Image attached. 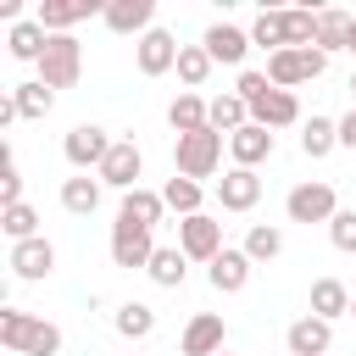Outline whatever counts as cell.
<instances>
[{"mask_svg":"<svg viewBox=\"0 0 356 356\" xmlns=\"http://www.w3.org/2000/svg\"><path fill=\"white\" fill-rule=\"evenodd\" d=\"M78 78H83V44H78L72 33H50V44H44V56H39V83L72 89Z\"/></svg>","mask_w":356,"mask_h":356,"instance_id":"3","label":"cell"},{"mask_svg":"<svg viewBox=\"0 0 356 356\" xmlns=\"http://www.w3.org/2000/svg\"><path fill=\"white\" fill-rule=\"evenodd\" d=\"M328 239H334V250H356V211H339L328 222Z\"/></svg>","mask_w":356,"mask_h":356,"instance_id":"38","label":"cell"},{"mask_svg":"<svg viewBox=\"0 0 356 356\" xmlns=\"http://www.w3.org/2000/svg\"><path fill=\"white\" fill-rule=\"evenodd\" d=\"M284 345H289V356H328V345H334V323H323V317L306 312V317L289 323Z\"/></svg>","mask_w":356,"mask_h":356,"instance_id":"14","label":"cell"},{"mask_svg":"<svg viewBox=\"0 0 356 356\" xmlns=\"http://www.w3.org/2000/svg\"><path fill=\"white\" fill-rule=\"evenodd\" d=\"M106 28L111 33H150V17H156V0H106Z\"/></svg>","mask_w":356,"mask_h":356,"instance_id":"17","label":"cell"},{"mask_svg":"<svg viewBox=\"0 0 356 356\" xmlns=\"http://www.w3.org/2000/svg\"><path fill=\"white\" fill-rule=\"evenodd\" d=\"M217 356H234V350H217Z\"/></svg>","mask_w":356,"mask_h":356,"instance_id":"45","label":"cell"},{"mask_svg":"<svg viewBox=\"0 0 356 356\" xmlns=\"http://www.w3.org/2000/svg\"><path fill=\"white\" fill-rule=\"evenodd\" d=\"M211 67H217V61L206 56V44H184V50H178V67H172V72L184 78V89H200V83L211 78Z\"/></svg>","mask_w":356,"mask_h":356,"instance_id":"31","label":"cell"},{"mask_svg":"<svg viewBox=\"0 0 356 356\" xmlns=\"http://www.w3.org/2000/svg\"><path fill=\"white\" fill-rule=\"evenodd\" d=\"M200 44H206V56H211V61H222V67H239V61L250 56V33H245V28H234V22H211Z\"/></svg>","mask_w":356,"mask_h":356,"instance_id":"15","label":"cell"},{"mask_svg":"<svg viewBox=\"0 0 356 356\" xmlns=\"http://www.w3.org/2000/svg\"><path fill=\"white\" fill-rule=\"evenodd\" d=\"M206 117H211V100H200L195 89H178V100L167 106V122H172V134H195V128H211Z\"/></svg>","mask_w":356,"mask_h":356,"instance_id":"21","label":"cell"},{"mask_svg":"<svg viewBox=\"0 0 356 356\" xmlns=\"http://www.w3.org/2000/svg\"><path fill=\"white\" fill-rule=\"evenodd\" d=\"M161 200H167V211H178V217H200V184L195 178H167V189H161Z\"/></svg>","mask_w":356,"mask_h":356,"instance_id":"33","label":"cell"},{"mask_svg":"<svg viewBox=\"0 0 356 356\" xmlns=\"http://www.w3.org/2000/svg\"><path fill=\"white\" fill-rule=\"evenodd\" d=\"M350 50H356V22H350Z\"/></svg>","mask_w":356,"mask_h":356,"instance_id":"42","label":"cell"},{"mask_svg":"<svg viewBox=\"0 0 356 356\" xmlns=\"http://www.w3.org/2000/svg\"><path fill=\"white\" fill-rule=\"evenodd\" d=\"M184 261H189V256H184L178 245H156V256H150V267H145V273H150L161 289H178V284H184V273H189Z\"/></svg>","mask_w":356,"mask_h":356,"instance_id":"27","label":"cell"},{"mask_svg":"<svg viewBox=\"0 0 356 356\" xmlns=\"http://www.w3.org/2000/svg\"><path fill=\"white\" fill-rule=\"evenodd\" d=\"M350 317H356V295H350Z\"/></svg>","mask_w":356,"mask_h":356,"instance_id":"43","label":"cell"},{"mask_svg":"<svg viewBox=\"0 0 356 356\" xmlns=\"http://www.w3.org/2000/svg\"><path fill=\"white\" fill-rule=\"evenodd\" d=\"M345 312H350V289H345L339 278H317V284H312V317L334 323V317H345Z\"/></svg>","mask_w":356,"mask_h":356,"instance_id":"23","label":"cell"},{"mask_svg":"<svg viewBox=\"0 0 356 356\" xmlns=\"http://www.w3.org/2000/svg\"><path fill=\"white\" fill-rule=\"evenodd\" d=\"M111 323H117V334H122V339H150V334H156V312H150L145 300H122Z\"/></svg>","mask_w":356,"mask_h":356,"instance_id":"28","label":"cell"},{"mask_svg":"<svg viewBox=\"0 0 356 356\" xmlns=\"http://www.w3.org/2000/svg\"><path fill=\"white\" fill-rule=\"evenodd\" d=\"M323 67H328V56H323L317 44H312V50H278V56H267V83L295 95V83L323 78Z\"/></svg>","mask_w":356,"mask_h":356,"instance_id":"4","label":"cell"},{"mask_svg":"<svg viewBox=\"0 0 356 356\" xmlns=\"http://www.w3.org/2000/svg\"><path fill=\"white\" fill-rule=\"evenodd\" d=\"M261 200V178L250 172V167H228L222 178H217V206L222 211H250Z\"/></svg>","mask_w":356,"mask_h":356,"instance_id":"12","label":"cell"},{"mask_svg":"<svg viewBox=\"0 0 356 356\" xmlns=\"http://www.w3.org/2000/svg\"><path fill=\"white\" fill-rule=\"evenodd\" d=\"M11 122H17V100L6 95V100H0V128H11Z\"/></svg>","mask_w":356,"mask_h":356,"instance_id":"41","label":"cell"},{"mask_svg":"<svg viewBox=\"0 0 356 356\" xmlns=\"http://www.w3.org/2000/svg\"><path fill=\"white\" fill-rule=\"evenodd\" d=\"M267 89H273V83H267V72H239V83H234V95H239L245 106H256Z\"/></svg>","mask_w":356,"mask_h":356,"instance_id":"39","label":"cell"},{"mask_svg":"<svg viewBox=\"0 0 356 356\" xmlns=\"http://www.w3.org/2000/svg\"><path fill=\"white\" fill-rule=\"evenodd\" d=\"M150 256H156V228H139V222H111V261L117 267H150Z\"/></svg>","mask_w":356,"mask_h":356,"instance_id":"7","label":"cell"},{"mask_svg":"<svg viewBox=\"0 0 356 356\" xmlns=\"http://www.w3.org/2000/svg\"><path fill=\"white\" fill-rule=\"evenodd\" d=\"M178 250H184L189 261H206V267H211V261L228 250V245H222V222L206 217V211H200V217H184V222H178Z\"/></svg>","mask_w":356,"mask_h":356,"instance_id":"5","label":"cell"},{"mask_svg":"<svg viewBox=\"0 0 356 356\" xmlns=\"http://www.w3.org/2000/svg\"><path fill=\"white\" fill-rule=\"evenodd\" d=\"M339 145H345V150H356V106L339 117Z\"/></svg>","mask_w":356,"mask_h":356,"instance_id":"40","label":"cell"},{"mask_svg":"<svg viewBox=\"0 0 356 356\" xmlns=\"http://www.w3.org/2000/svg\"><path fill=\"white\" fill-rule=\"evenodd\" d=\"M239 250H245L250 261H273V256L284 250V234H278L273 222H256V228L245 234V245H239Z\"/></svg>","mask_w":356,"mask_h":356,"instance_id":"35","label":"cell"},{"mask_svg":"<svg viewBox=\"0 0 356 356\" xmlns=\"http://www.w3.org/2000/svg\"><path fill=\"white\" fill-rule=\"evenodd\" d=\"M206 122H211V128H217V134L228 139V134H239V128L250 122V106H245L239 95H217V100H211V117H206Z\"/></svg>","mask_w":356,"mask_h":356,"instance_id":"30","label":"cell"},{"mask_svg":"<svg viewBox=\"0 0 356 356\" xmlns=\"http://www.w3.org/2000/svg\"><path fill=\"white\" fill-rule=\"evenodd\" d=\"M250 122H261V128H289V122H300V100H295L289 89H267V95L250 106Z\"/></svg>","mask_w":356,"mask_h":356,"instance_id":"20","label":"cell"},{"mask_svg":"<svg viewBox=\"0 0 356 356\" xmlns=\"http://www.w3.org/2000/svg\"><path fill=\"white\" fill-rule=\"evenodd\" d=\"M289 222H334L339 217V200H334V184H295L289 200H284Z\"/></svg>","mask_w":356,"mask_h":356,"instance_id":"6","label":"cell"},{"mask_svg":"<svg viewBox=\"0 0 356 356\" xmlns=\"http://www.w3.org/2000/svg\"><path fill=\"white\" fill-rule=\"evenodd\" d=\"M0 228L11 234V245H22V239H39V211L22 200V206H6L0 211Z\"/></svg>","mask_w":356,"mask_h":356,"instance_id":"34","label":"cell"},{"mask_svg":"<svg viewBox=\"0 0 356 356\" xmlns=\"http://www.w3.org/2000/svg\"><path fill=\"white\" fill-rule=\"evenodd\" d=\"M44 44H50V33H44L39 22H11V33H6V50H11L17 61H39Z\"/></svg>","mask_w":356,"mask_h":356,"instance_id":"25","label":"cell"},{"mask_svg":"<svg viewBox=\"0 0 356 356\" xmlns=\"http://www.w3.org/2000/svg\"><path fill=\"white\" fill-rule=\"evenodd\" d=\"M350 22H356V17H345V11H317V50H323V56L350 50Z\"/></svg>","mask_w":356,"mask_h":356,"instance_id":"24","label":"cell"},{"mask_svg":"<svg viewBox=\"0 0 356 356\" xmlns=\"http://www.w3.org/2000/svg\"><path fill=\"white\" fill-rule=\"evenodd\" d=\"M95 11H106V6H100V0H39L33 22H39L44 33H72V22H83V17H95Z\"/></svg>","mask_w":356,"mask_h":356,"instance_id":"11","label":"cell"},{"mask_svg":"<svg viewBox=\"0 0 356 356\" xmlns=\"http://www.w3.org/2000/svg\"><path fill=\"white\" fill-rule=\"evenodd\" d=\"M250 267H256V261H250L245 250H234V245H228V250L206 267V278H211V289H217V295H239V289L250 284Z\"/></svg>","mask_w":356,"mask_h":356,"instance_id":"18","label":"cell"},{"mask_svg":"<svg viewBox=\"0 0 356 356\" xmlns=\"http://www.w3.org/2000/svg\"><path fill=\"white\" fill-rule=\"evenodd\" d=\"M250 44H273V56L289 50V44H284V17H278V11H261V17L250 22Z\"/></svg>","mask_w":356,"mask_h":356,"instance_id":"36","label":"cell"},{"mask_svg":"<svg viewBox=\"0 0 356 356\" xmlns=\"http://www.w3.org/2000/svg\"><path fill=\"white\" fill-rule=\"evenodd\" d=\"M111 145H117V139H111L106 128H95V122H78V128L61 139V156H67L78 172H83V167H95V172H100V161L111 156Z\"/></svg>","mask_w":356,"mask_h":356,"instance_id":"8","label":"cell"},{"mask_svg":"<svg viewBox=\"0 0 356 356\" xmlns=\"http://www.w3.org/2000/svg\"><path fill=\"white\" fill-rule=\"evenodd\" d=\"M178 350H184V356H217V350H222V317H217V312H195Z\"/></svg>","mask_w":356,"mask_h":356,"instance_id":"19","label":"cell"},{"mask_svg":"<svg viewBox=\"0 0 356 356\" xmlns=\"http://www.w3.org/2000/svg\"><path fill=\"white\" fill-rule=\"evenodd\" d=\"M172 167H178V178H211L217 167H222V134L217 128H195V134H178L172 139Z\"/></svg>","mask_w":356,"mask_h":356,"instance_id":"2","label":"cell"},{"mask_svg":"<svg viewBox=\"0 0 356 356\" xmlns=\"http://www.w3.org/2000/svg\"><path fill=\"white\" fill-rule=\"evenodd\" d=\"M6 206H22V172H17V156L0 150V211Z\"/></svg>","mask_w":356,"mask_h":356,"instance_id":"37","label":"cell"},{"mask_svg":"<svg viewBox=\"0 0 356 356\" xmlns=\"http://www.w3.org/2000/svg\"><path fill=\"white\" fill-rule=\"evenodd\" d=\"M117 217H122V222H139V228H156V222L167 217V200H161L156 189H128L122 206H117Z\"/></svg>","mask_w":356,"mask_h":356,"instance_id":"22","label":"cell"},{"mask_svg":"<svg viewBox=\"0 0 356 356\" xmlns=\"http://www.w3.org/2000/svg\"><path fill=\"white\" fill-rule=\"evenodd\" d=\"M61 206H67L72 217H89V211L100 206V178H89V172L67 178V184H61Z\"/></svg>","mask_w":356,"mask_h":356,"instance_id":"26","label":"cell"},{"mask_svg":"<svg viewBox=\"0 0 356 356\" xmlns=\"http://www.w3.org/2000/svg\"><path fill=\"white\" fill-rule=\"evenodd\" d=\"M228 156H234V167H261L267 156H273V128H261V122H245L239 134H228Z\"/></svg>","mask_w":356,"mask_h":356,"instance_id":"16","label":"cell"},{"mask_svg":"<svg viewBox=\"0 0 356 356\" xmlns=\"http://www.w3.org/2000/svg\"><path fill=\"white\" fill-rule=\"evenodd\" d=\"M350 95H356V72H350Z\"/></svg>","mask_w":356,"mask_h":356,"instance_id":"44","label":"cell"},{"mask_svg":"<svg viewBox=\"0 0 356 356\" xmlns=\"http://www.w3.org/2000/svg\"><path fill=\"white\" fill-rule=\"evenodd\" d=\"M334 145H339V122H334V117H312L306 134H300V150H306L312 161H323Z\"/></svg>","mask_w":356,"mask_h":356,"instance_id":"32","label":"cell"},{"mask_svg":"<svg viewBox=\"0 0 356 356\" xmlns=\"http://www.w3.org/2000/svg\"><path fill=\"white\" fill-rule=\"evenodd\" d=\"M178 50H184V44H178L167 28H150L145 39H134V61H139V72H145V78L172 72V67H178Z\"/></svg>","mask_w":356,"mask_h":356,"instance_id":"9","label":"cell"},{"mask_svg":"<svg viewBox=\"0 0 356 356\" xmlns=\"http://www.w3.org/2000/svg\"><path fill=\"white\" fill-rule=\"evenodd\" d=\"M0 345L17 356H56L61 350V328L44 317H28L17 306H0Z\"/></svg>","mask_w":356,"mask_h":356,"instance_id":"1","label":"cell"},{"mask_svg":"<svg viewBox=\"0 0 356 356\" xmlns=\"http://www.w3.org/2000/svg\"><path fill=\"white\" fill-rule=\"evenodd\" d=\"M11 100H17V117H28V122H39V117H44L50 106H56V89L33 78V83H17V89H11Z\"/></svg>","mask_w":356,"mask_h":356,"instance_id":"29","label":"cell"},{"mask_svg":"<svg viewBox=\"0 0 356 356\" xmlns=\"http://www.w3.org/2000/svg\"><path fill=\"white\" fill-rule=\"evenodd\" d=\"M11 273L17 278H28V284H39V278H50L56 273V245L39 234V239H22V245H11Z\"/></svg>","mask_w":356,"mask_h":356,"instance_id":"13","label":"cell"},{"mask_svg":"<svg viewBox=\"0 0 356 356\" xmlns=\"http://www.w3.org/2000/svg\"><path fill=\"white\" fill-rule=\"evenodd\" d=\"M139 172H145V156H139V145L134 139H117L111 145V156L100 161V184H111V189H139Z\"/></svg>","mask_w":356,"mask_h":356,"instance_id":"10","label":"cell"}]
</instances>
